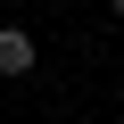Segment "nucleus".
Here are the masks:
<instances>
[{"label": "nucleus", "instance_id": "1", "mask_svg": "<svg viewBox=\"0 0 124 124\" xmlns=\"http://www.w3.org/2000/svg\"><path fill=\"white\" fill-rule=\"evenodd\" d=\"M0 75H33V33L25 25H0Z\"/></svg>", "mask_w": 124, "mask_h": 124}, {"label": "nucleus", "instance_id": "2", "mask_svg": "<svg viewBox=\"0 0 124 124\" xmlns=\"http://www.w3.org/2000/svg\"><path fill=\"white\" fill-rule=\"evenodd\" d=\"M108 8H116V17H124V0H108Z\"/></svg>", "mask_w": 124, "mask_h": 124}]
</instances>
